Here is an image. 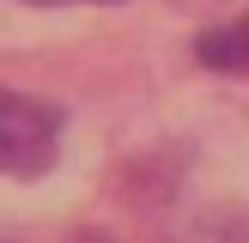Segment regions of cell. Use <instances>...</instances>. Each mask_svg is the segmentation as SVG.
<instances>
[{"instance_id":"1","label":"cell","mask_w":249,"mask_h":243,"mask_svg":"<svg viewBox=\"0 0 249 243\" xmlns=\"http://www.w3.org/2000/svg\"><path fill=\"white\" fill-rule=\"evenodd\" d=\"M61 152V109L49 97L0 91V176H43Z\"/></svg>"},{"instance_id":"2","label":"cell","mask_w":249,"mask_h":243,"mask_svg":"<svg viewBox=\"0 0 249 243\" xmlns=\"http://www.w3.org/2000/svg\"><path fill=\"white\" fill-rule=\"evenodd\" d=\"M195 55H201V67H213V73H249V12L201 31Z\"/></svg>"},{"instance_id":"3","label":"cell","mask_w":249,"mask_h":243,"mask_svg":"<svg viewBox=\"0 0 249 243\" xmlns=\"http://www.w3.org/2000/svg\"><path fill=\"white\" fill-rule=\"evenodd\" d=\"M31 6H79V0H31ZM91 6H104V0H91Z\"/></svg>"},{"instance_id":"4","label":"cell","mask_w":249,"mask_h":243,"mask_svg":"<svg viewBox=\"0 0 249 243\" xmlns=\"http://www.w3.org/2000/svg\"><path fill=\"white\" fill-rule=\"evenodd\" d=\"M91 243H104V237H91Z\"/></svg>"}]
</instances>
